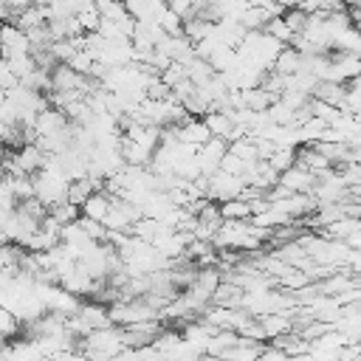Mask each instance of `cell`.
Instances as JSON below:
<instances>
[{
  "label": "cell",
  "instance_id": "obj_1",
  "mask_svg": "<svg viewBox=\"0 0 361 361\" xmlns=\"http://www.w3.org/2000/svg\"><path fill=\"white\" fill-rule=\"evenodd\" d=\"M243 189H245V180L243 178L217 169L214 175H209V192H206V197L214 200V203H226V200L243 197Z\"/></svg>",
  "mask_w": 361,
  "mask_h": 361
},
{
  "label": "cell",
  "instance_id": "obj_2",
  "mask_svg": "<svg viewBox=\"0 0 361 361\" xmlns=\"http://www.w3.org/2000/svg\"><path fill=\"white\" fill-rule=\"evenodd\" d=\"M25 54H31L28 34L14 23H0V56L14 59V56H25Z\"/></svg>",
  "mask_w": 361,
  "mask_h": 361
},
{
  "label": "cell",
  "instance_id": "obj_3",
  "mask_svg": "<svg viewBox=\"0 0 361 361\" xmlns=\"http://www.w3.org/2000/svg\"><path fill=\"white\" fill-rule=\"evenodd\" d=\"M226 152H228V141H223V138H212V141H206V144L195 152L197 166H200V175H206V178L214 175V172L220 169Z\"/></svg>",
  "mask_w": 361,
  "mask_h": 361
},
{
  "label": "cell",
  "instance_id": "obj_4",
  "mask_svg": "<svg viewBox=\"0 0 361 361\" xmlns=\"http://www.w3.org/2000/svg\"><path fill=\"white\" fill-rule=\"evenodd\" d=\"M316 183H319V175L305 169V166H299V164H293L288 172L279 175V186H285L293 195H310L316 189Z\"/></svg>",
  "mask_w": 361,
  "mask_h": 361
},
{
  "label": "cell",
  "instance_id": "obj_5",
  "mask_svg": "<svg viewBox=\"0 0 361 361\" xmlns=\"http://www.w3.org/2000/svg\"><path fill=\"white\" fill-rule=\"evenodd\" d=\"M175 135H178L180 144L195 147V149H200L206 141H212V133H209V127L203 124V118H189V121H183L180 127H175Z\"/></svg>",
  "mask_w": 361,
  "mask_h": 361
},
{
  "label": "cell",
  "instance_id": "obj_6",
  "mask_svg": "<svg viewBox=\"0 0 361 361\" xmlns=\"http://www.w3.org/2000/svg\"><path fill=\"white\" fill-rule=\"evenodd\" d=\"M203 124L209 127L212 138H223V141H234V118L228 110H209L203 116Z\"/></svg>",
  "mask_w": 361,
  "mask_h": 361
},
{
  "label": "cell",
  "instance_id": "obj_7",
  "mask_svg": "<svg viewBox=\"0 0 361 361\" xmlns=\"http://www.w3.org/2000/svg\"><path fill=\"white\" fill-rule=\"evenodd\" d=\"M259 324H262V333H265L268 341H274L279 336H288V333H293V310L268 313V316L259 319Z\"/></svg>",
  "mask_w": 361,
  "mask_h": 361
},
{
  "label": "cell",
  "instance_id": "obj_8",
  "mask_svg": "<svg viewBox=\"0 0 361 361\" xmlns=\"http://www.w3.org/2000/svg\"><path fill=\"white\" fill-rule=\"evenodd\" d=\"M310 99H319V102L333 104L347 113V85H341V82H319Z\"/></svg>",
  "mask_w": 361,
  "mask_h": 361
},
{
  "label": "cell",
  "instance_id": "obj_9",
  "mask_svg": "<svg viewBox=\"0 0 361 361\" xmlns=\"http://www.w3.org/2000/svg\"><path fill=\"white\" fill-rule=\"evenodd\" d=\"M243 293H245V290H243L237 282L223 279V282L217 285L214 296H212V305H217V307H243Z\"/></svg>",
  "mask_w": 361,
  "mask_h": 361
},
{
  "label": "cell",
  "instance_id": "obj_10",
  "mask_svg": "<svg viewBox=\"0 0 361 361\" xmlns=\"http://www.w3.org/2000/svg\"><path fill=\"white\" fill-rule=\"evenodd\" d=\"M274 73H279V76H293V73H299L302 71V54L293 48V45H285L282 51H279V56H276V62H274V68H271Z\"/></svg>",
  "mask_w": 361,
  "mask_h": 361
},
{
  "label": "cell",
  "instance_id": "obj_11",
  "mask_svg": "<svg viewBox=\"0 0 361 361\" xmlns=\"http://www.w3.org/2000/svg\"><path fill=\"white\" fill-rule=\"evenodd\" d=\"M214 25H217V23H209V20L197 17V14H192V17L183 20V37H186L192 45H197V42H203L206 37L214 34Z\"/></svg>",
  "mask_w": 361,
  "mask_h": 361
},
{
  "label": "cell",
  "instance_id": "obj_12",
  "mask_svg": "<svg viewBox=\"0 0 361 361\" xmlns=\"http://www.w3.org/2000/svg\"><path fill=\"white\" fill-rule=\"evenodd\" d=\"M110 206H113V197H110L107 192H93V195H90V200L82 206V217L96 220V223H104V217H107Z\"/></svg>",
  "mask_w": 361,
  "mask_h": 361
},
{
  "label": "cell",
  "instance_id": "obj_13",
  "mask_svg": "<svg viewBox=\"0 0 361 361\" xmlns=\"http://www.w3.org/2000/svg\"><path fill=\"white\" fill-rule=\"evenodd\" d=\"M14 25H20L23 31H31V28L48 25V11H45V6L39 3V6H31V8L20 11V14L14 17Z\"/></svg>",
  "mask_w": 361,
  "mask_h": 361
},
{
  "label": "cell",
  "instance_id": "obj_14",
  "mask_svg": "<svg viewBox=\"0 0 361 361\" xmlns=\"http://www.w3.org/2000/svg\"><path fill=\"white\" fill-rule=\"evenodd\" d=\"M220 212H223V220H251V203L243 197L220 203Z\"/></svg>",
  "mask_w": 361,
  "mask_h": 361
},
{
  "label": "cell",
  "instance_id": "obj_15",
  "mask_svg": "<svg viewBox=\"0 0 361 361\" xmlns=\"http://www.w3.org/2000/svg\"><path fill=\"white\" fill-rule=\"evenodd\" d=\"M48 217H54L59 226H71V223H76V220L82 217V209L65 200V203H56V206H51V209H48Z\"/></svg>",
  "mask_w": 361,
  "mask_h": 361
},
{
  "label": "cell",
  "instance_id": "obj_16",
  "mask_svg": "<svg viewBox=\"0 0 361 361\" xmlns=\"http://www.w3.org/2000/svg\"><path fill=\"white\" fill-rule=\"evenodd\" d=\"M268 164H271L279 175H282V172H288V169L296 164V147H276V149L271 152Z\"/></svg>",
  "mask_w": 361,
  "mask_h": 361
},
{
  "label": "cell",
  "instance_id": "obj_17",
  "mask_svg": "<svg viewBox=\"0 0 361 361\" xmlns=\"http://www.w3.org/2000/svg\"><path fill=\"white\" fill-rule=\"evenodd\" d=\"M265 34H271V37H274L276 42H282V45H290L293 37H296V34L288 28V23H285L282 17H271V20L265 23Z\"/></svg>",
  "mask_w": 361,
  "mask_h": 361
},
{
  "label": "cell",
  "instance_id": "obj_18",
  "mask_svg": "<svg viewBox=\"0 0 361 361\" xmlns=\"http://www.w3.org/2000/svg\"><path fill=\"white\" fill-rule=\"evenodd\" d=\"M307 11H302V8H285V14H282V20L288 23V28L293 31V34H302L305 31V25H307Z\"/></svg>",
  "mask_w": 361,
  "mask_h": 361
},
{
  "label": "cell",
  "instance_id": "obj_19",
  "mask_svg": "<svg viewBox=\"0 0 361 361\" xmlns=\"http://www.w3.org/2000/svg\"><path fill=\"white\" fill-rule=\"evenodd\" d=\"M17 85H20V82H17V76L11 73L8 59H3V56H0V93L11 90V87H17Z\"/></svg>",
  "mask_w": 361,
  "mask_h": 361
},
{
  "label": "cell",
  "instance_id": "obj_20",
  "mask_svg": "<svg viewBox=\"0 0 361 361\" xmlns=\"http://www.w3.org/2000/svg\"><path fill=\"white\" fill-rule=\"evenodd\" d=\"M347 14H350V20H353V31L361 37V6H355V8H347Z\"/></svg>",
  "mask_w": 361,
  "mask_h": 361
},
{
  "label": "cell",
  "instance_id": "obj_21",
  "mask_svg": "<svg viewBox=\"0 0 361 361\" xmlns=\"http://www.w3.org/2000/svg\"><path fill=\"white\" fill-rule=\"evenodd\" d=\"M276 3H279L282 8H299V6L305 3V0H276Z\"/></svg>",
  "mask_w": 361,
  "mask_h": 361
},
{
  "label": "cell",
  "instance_id": "obj_22",
  "mask_svg": "<svg viewBox=\"0 0 361 361\" xmlns=\"http://www.w3.org/2000/svg\"><path fill=\"white\" fill-rule=\"evenodd\" d=\"M6 341H8V338H6V336H3V333H0V350H3V347H6Z\"/></svg>",
  "mask_w": 361,
  "mask_h": 361
}]
</instances>
